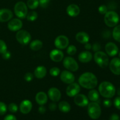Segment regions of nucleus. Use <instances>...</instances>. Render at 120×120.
Instances as JSON below:
<instances>
[{
  "mask_svg": "<svg viewBox=\"0 0 120 120\" xmlns=\"http://www.w3.org/2000/svg\"><path fill=\"white\" fill-rule=\"evenodd\" d=\"M49 57L53 62H60L64 59V53L60 49H55L50 52Z\"/></svg>",
  "mask_w": 120,
  "mask_h": 120,
  "instance_id": "17",
  "label": "nucleus"
},
{
  "mask_svg": "<svg viewBox=\"0 0 120 120\" xmlns=\"http://www.w3.org/2000/svg\"><path fill=\"white\" fill-rule=\"evenodd\" d=\"M50 75L53 77H56V76H59L60 73V70L59 68H57V67H53V68H51L50 69Z\"/></svg>",
  "mask_w": 120,
  "mask_h": 120,
  "instance_id": "32",
  "label": "nucleus"
},
{
  "mask_svg": "<svg viewBox=\"0 0 120 120\" xmlns=\"http://www.w3.org/2000/svg\"><path fill=\"white\" fill-rule=\"evenodd\" d=\"M76 39L79 43L82 44H85L89 42L90 40V36L89 34L86 32L81 31L76 34Z\"/></svg>",
  "mask_w": 120,
  "mask_h": 120,
  "instance_id": "22",
  "label": "nucleus"
},
{
  "mask_svg": "<svg viewBox=\"0 0 120 120\" xmlns=\"http://www.w3.org/2000/svg\"><path fill=\"white\" fill-rule=\"evenodd\" d=\"M29 43V48L33 51H38L43 47V43L41 40H34Z\"/></svg>",
  "mask_w": 120,
  "mask_h": 120,
  "instance_id": "25",
  "label": "nucleus"
},
{
  "mask_svg": "<svg viewBox=\"0 0 120 120\" xmlns=\"http://www.w3.org/2000/svg\"><path fill=\"white\" fill-rule=\"evenodd\" d=\"M109 68L110 70L114 75L120 76V57H114L109 62Z\"/></svg>",
  "mask_w": 120,
  "mask_h": 120,
  "instance_id": "11",
  "label": "nucleus"
},
{
  "mask_svg": "<svg viewBox=\"0 0 120 120\" xmlns=\"http://www.w3.org/2000/svg\"><path fill=\"white\" fill-rule=\"evenodd\" d=\"M13 18V13L7 8L0 9V22H6L10 21Z\"/></svg>",
  "mask_w": 120,
  "mask_h": 120,
  "instance_id": "18",
  "label": "nucleus"
},
{
  "mask_svg": "<svg viewBox=\"0 0 120 120\" xmlns=\"http://www.w3.org/2000/svg\"><path fill=\"white\" fill-rule=\"evenodd\" d=\"M26 5L30 9H35L39 5V0H28Z\"/></svg>",
  "mask_w": 120,
  "mask_h": 120,
  "instance_id": "29",
  "label": "nucleus"
},
{
  "mask_svg": "<svg viewBox=\"0 0 120 120\" xmlns=\"http://www.w3.org/2000/svg\"><path fill=\"white\" fill-rule=\"evenodd\" d=\"M54 44L57 49L63 50L69 45V39L65 35H59L55 39Z\"/></svg>",
  "mask_w": 120,
  "mask_h": 120,
  "instance_id": "9",
  "label": "nucleus"
},
{
  "mask_svg": "<svg viewBox=\"0 0 120 120\" xmlns=\"http://www.w3.org/2000/svg\"><path fill=\"white\" fill-rule=\"evenodd\" d=\"M111 36V32L110 30H106L103 32V37L105 38H110Z\"/></svg>",
  "mask_w": 120,
  "mask_h": 120,
  "instance_id": "47",
  "label": "nucleus"
},
{
  "mask_svg": "<svg viewBox=\"0 0 120 120\" xmlns=\"http://www.w3.org/2000/svg\"><path fill=\"white\" fill-rule=\"evenodd\" d=\"M98 92L102 97L105 98H111L116 93L114 86L110 82L104 81L101 82L98 86Z\"/></svg>",
  "mask_w": 120,
  "mask_h": 120,
  "instance_id": "2",
  "label": "nucleus"
},
{
  "mask_svg": "<svg viewBox=\"0 0 120 120\" xmlns=\"http://www.w3.org/2000/svg\"><path fill=\"white\" fill-rule=\"evenodd\" d=\"M87 105V112L89 117L93 120L99 118L101 114V109L99 104L97 102L91 101Z\"/></svg>",
  "mask_w": 120,
  "mask_h": 120,
  "instance_id": "5",
  "label": "nucleus"
},
{
  "mask_svg": "<svg viewBox=\"0 0 120 120\" xmlns=\"http://www.w3.org/2000/svg\"><path fill=\"white\" fill-rule=\"evenodd\" d=\"M48 96L53 102H58L60 100L62 94L60 91L56 87H51L48 91Z\"/></svg>",
  "mask_w": 120,
  "mask_h": 120,
  "instance_id": "14",
  "label": "nucleus"
},
{
  "mask_svg": "<svg viewBox=\"0 0 120 120\" xmlns=\"http://www.w3.org/2000/svg\"><path fill=\"white\" fill-rule=\"evenodd\" d=\"M63 64L64 68L70 71H76L79 66L77 61L71 56H67L63 59Z\"/></svg>",
  "mask_w": 120,
  "mask_h": 120,
  "instance_id": "8",
  "label": "nucleus"
},
{
  "mask_svg": "<svg viewBox=\"0 0 120 120\" xmlns=\"http://www.w3.org/2000/svg\"><path fill=\"white\" fill-rule=\"evenodd\" d=\"M98 12L101 15H105L108 11V7L105 5H101L98 7Z\"/></svg>",
  "mask_w": 120,
  "mask_h": 120,
  "instance_id": "36",
  "label": "nucleus"
},
{
  "mask_svg": "<svg viewBox=\"0 0 120 120\" xmlns=\"http://www.w3.org/2000/svg\"><path fill=\"white\" fill-rule=\"evenodd\" d=\"M94 59L96 64L100 68H106L109 64V57L106 53L103 51H98L95 52L94 55Z\"/></svg>",
  "mask_w": 120,
  "mask_h": 120,
  "instance_id": "4",
  "label": "nucleus"
},
{
  "mask_svg": "<svg viewBox=\"0 0 120 120\" xmlns=\"http://www.w3.org/2000/svg\"><path fill=\"white\" fill-rule=\"evenodd\" d=\"M8 109L11 112L15 113V112H17L18 110V105L15 103H11L8 105Z\"/></svg>",
  "mask_w": 120,
  "mask_h": 120,
  "instance_id": "33",
  "label": "nucleus"
},
{
  "mask_svg": "<svg viewBox=\"0 0 120 120\" xmlns=\"http://www.w3.org/2000/svg\"><path fill=\"white\" fill-rule=\"evenodd\" d=\"M32 109V103L29 100H24L20 104V111L23 114H27L29 113Z\"/></svg>",
  "mask_w": 120,
  "mask_h": 120,
  "instance_id": "19",
  "label": "nucleus"
},
{
  "mask_svg": "<svg viewBox=\"0 0 120 120\" xmlns=\"http://www.w3.org/2000/svg\"><path fill=\"white\" fill-rule=\"evenodd\" d=\"M66 12L68 15L71 17H76L79 15L80 9L79 7L75 4H71L68 6L66 8Z\"/></svg>",
  "mask_w": 120,
  "mask_h": 120,
  "instance_id": "20",
  "label": "nucleus"
},
{
  "mask_svg": "<svg viewBox=\"0 0 120 120\" xmlns=\"http://www.w3.org/2000/svg\"><path fill=\"white\" fill-rule=\"evenodd\" d=\"M38 15L36 12L30 11L29 13H28L26 16V18L28 21L33 22V21H35L38 18Z\"/></svg>",
  "mask_w": 120,
  "mask_h": 120,
  "instance_id": "30",
  "label": "nucleus"
},
{
  "mask_svg": "<svg viewBox=\"0 0 120 120\" xmlns=\"http://www.w3.org/2000/svg\"><path fill=\"white\" fill-rule=\"evenodd\" d=\"M47 74V69L43 66H39L34 71V75L38 79H43Z\"/></svg>",
  "mask_w": 120,
  "mask_h": 120,
  "instance_id": "24",
  "label": "nucleus"
},
{
  "mask_svg": "<svg viewBox=\"0 0 120 120\" xmlns=\"http://www.w3.org/2000/svg\"><path fill=\"white\" fill-rule=\"evenodd\" d=\"M112 36L115 41L120 43V25H117L114 28Z\"/></svg>",
  "mask_w": 120,
  "mask_h": 120,
  "instance_id": "28",
  "label": "nucleus"
},
{
  "mask_svg": "<svg viewBox=\"0 0 120 120\" xmlns=\"http://www.w3.org/2000/svg\"><path fill=\"white\" fill-rule=\"evenodd\" d=\"M38 111L40 114H43L45 113V112L46 111V107L44 105H42L39 107Z\"/></svg>",
  "mask_w": 120,
  "mask_h": 120,
  "instance_id": "44",
  "label": "nucleus"
},
{
  "mask_svg": "<svg viewBox=\"0 0 120 120\" xmlns=\"http://www.w3.org/2000/svg\"><path fill=\"white\" fill-rule=\"evenodd\" d=\"M14 13L15 15L19 19L26 18L28 14V7L23 1H19L14 6Z\"/></svg>",
  "mask_w": 120,
  "mask_h": 120,
  "instance_id": "6",
  "label": "nucleus"
},
{
  "mask_svg": "<svg viewBox=\"0 0 120 120\" xmlns=\"http://www.w3.org/2000/svg\"><path fill=\"white\" fill-rule=\"evenodd\" d=\"M7 105L4 103L0 101V116H3L7 112Z\"/></svg>",
  "mask_w": 120,
  "mask_h": 120,
  "instance_id": "35",
  "label": "nucleus"
},
{
  "mask_svg": "<svg viewBox=\"0 0 120 120\" xmlns=\"http://www.w3.org/2000/svg\"><path fill=\"white\" fill-rule=\"evenodd\" d=\"M112 104V101H111V100H110V98H107V99H105V100H104V101H103V105H104V106L105 107H111Z\"/></svg>",
  "mask_w": 120,
  "mask_h": 120,
  "instance_id": "41",
  "label": "nucleus"
},
{
  "mask_svg": "<svg viewBox=\"0 0 120 120\" xmlns=\"http://www.w3.org/2000/svg\"><path fill=\"white\" fill-rule=\"evenodd\" d=\"M48 96L44 91H39L35 96V100L36 103L40 105H44L48 102Z\"/></svg>",
  "mask_w": 120,
  "mask_h": 120,
  "instance_id": "23",
  "label": "nucleus"
},
{
  "mask_svg": "<svg viewBox=\"0 0 120 120\" xmlns=\"http://www.w3.org/2000/svg\"><path fill=\"white\" fill-rule=\"evenodd\" d=\"M16 39L21 45L25 46L29 44L32 39L31 35L24 29H20L16 34Z\"/></svg>",
  "mask_w": 120,
  "mask_h": 120,
  "instance_id": "7",
  "label": "nucleus"
},
{
  "mask_svg": "<svg viewBox=\"0 0 120 120\" xmlns=\"http://www.w3.org/2000/svg\"><path fill=\"white\" fill-rule=\"evenodd\" d=\"M104 21L107 26L112 28L118 25L120 21V16L114 11H108L104 15Z\"/></svg>",
  "mask_w": 120,
  "mask_h": 120,
  "instance_id": "3",
  "label": "nucleus"
},
{
  "mask_svg": "<svg viewBox=\"0 0 120 120\" xmlns=\"http://www.w3.org/2000/svg\"><path fill=\"white\" fill-rule=\"evenodd\" d=\"M93 59V55L89 50H84L80 53L78 56V59L83 63H89Z\"/></svg>",
  "mask_w": 120,
  "mask_h": 120,
  "instance_id": "21",
  "label": "nucleus"
},
{
  "mask_svg": "<svg viewBox=\"0 0 120 120\" xmlns=\"http://www.w3.org/2000/svg\"><path fill=\"white\" fill-rule=\"evenodd\" d=\"M117 94H118L119 96H120V87L118 89V90H117Z\"/></svg>",
  "mask_w": 120,
  "mask_h": 120,
  "instance_id": "49",
  "label": "nucleus"
},
{
  "mask_svg": "<svg viewBox=\"0 0 120 120\" xmlns=\"http://www.w3.org/2000/svg\"><path fill=\"white\" fill-rule=\"evenodd\" d=\"M100 93L95 89H91L88 93L87 98L92 102H97L99 100Z\"/></svg>",
  "mask_w": 120,
  "mask_h": 120,
  "instance_id": "26",
  "label": "nucleus"
},
{
  "mask_svg": "<svg viewBox=\"0 0 120 120\" xmlns=\"http://www.w3.org/2000/svg\"><path fill=\"white\" fill-rule=\"evenodd\" d=\"M80 90V86L79 85V84L73 82L69 84L66 90V93L68 96L70 97H73L79 93Z\"/></svg>",
  "mask_w": 120,
  "mask_h": 120,
  "instance_id": "12",
  "label": "nucleus"
},
{
  "mask_svg": "<svg viewBox=\"0 0 120 120\" xmlns=\"http://www.w3.org/2000/svg\"><path fill=\"white\" fill-rule=\"evenodd\" d=\"M50 0H39L40 7L42 8H46L49 5Z\"/></svg>",
  "mask_w": 120,
  "mask_h": 120,
  "instance_id": "37",
  "label": "nucleus"
},
{
  "mask_svg": "<svg viewBox=\"0 0 120 120\" xmlns=\"http://www.w3.org/2000/svg\"><path fill=\"white\" fill-rule=\"evenodd\" d=\"M24 79L26 82H31L34 79V75L30 72L26 73L24 76Z\"/></svg>",
  "mask_w": 120,
  "mask_h": 120,
  "instance_id": "38",
  "label": "nucleus"
},
{
  "mask_svg": "<svg viewBox=\"0 0 120 120\" xmlns=\"http://www.w3.org/2000/svg\"><path fill=\"white\" fill-rule=\"evenodd\" d=\"M57 104L55 103V102H53V103H51L49 104V109L50 111H54L57 109Z\"/></svg>",
  "mask_w": 120,
  "mask_h": 120,
  "instance_id": "43",
  "label": "nucleus"
},
{
  "mask_svg": "<svg viewBox=\"0 0 120 120\" xmlns=\"http://www.w3.org/2000/svg\"><path fill=\"white\" fill-rule=\"evenodd\" d=\"M105 50L108 56L114 57L118 53L119 49L117 45L114 42H108L105 46Z\"/></svg>",
  "mask_w": 120,
  "mask_h": 120,
  "instance_id": "15",
  "label": "nucleus"
},
{
  "mask_svg": "<svg viewBox=\"0 0 120 120\" xmlns=\"http://www.w3.org/2000/svg\"><path fill=\"white\" fill-rule=\"evenodd\" d=\"M85 45H84V48L86 50H90L91 49V48H92V45H91L90 43H89V42L88 43H85Z\"/></svg>",
  "mask_w": 120,
  "mask_h": 120,
  "instance_id": "48",
  "label": "nucleus"
},
{
  "mask_svg": "<svg viewBox=\"0 0 120 120\" xmlns=\"http://www.w3.org/2000/svg\"><path fill=\"white\" fill-rule=\"evenodd\" d=\"M118 55H119V57L120 58V50H119V52H118Z\"/></svg>",
  "mask_w": 120,
  "mask_h": 120,
  "instance_id": "50",
  "label": "nucleus"
},
{
  "mask_svg": "<svg viewBox=\"0 0 120 120\" xmlns=\"http://www.w3.org/2000/svg\"><path fill=\"white\" fill-rule=\"evenodd\" d=\"M4 120H17V119H16V117L15 116H14V115L9 114L5 116V117Z\"/></svg>",
  "mask_w": 120,
  "mask_h": 120,
  "instance_id": "45",
  "label": "nucleus"
},
{
  "mask_svg": "<svg viewBox=\"0 0 120 120\" xmlns=\"http://www.w3.org/2000/svg\"><path fill=\"white\" fill-rule=\"evenodd\" d=\"M58 108L61 112L64 113L69 112L71 110V106L70 104L66 101H62L60 102L58 104Z\"/></svg>",
  "mask_w": 120,
  "mask_h": 120,
  "instance_id": "27",
  "label": "nucleus"
},
{
  "mask_svg": "<svg viewBox=\"0 0 120 120\" xmlns=\"http://www.w3.org/2000/svg\"><path fill=\"white\" fill-rule=\"evenodd\" d=\"M114 105L115 107L120 110V96L116 97L114 100Z\"/></svg>",
  "mask_w": 120,
  "mask_h": 120,
  "instance_id": "39",
  "label": "nucleus"
},
{
  "mask_svg": "<svg viewBox=\"0 0 120 120\" xmlns=\"http://www.w3.org/2000/svg\"><path fill=\"white\" fill-rule=\"evenodd\" d=\"M11 56V54L9 52H8V50L6 51L4 53L2 54V57L5 60H8L10 59Z\"/></svg>",
  "mask_w": 120,
  "mask_h": 120,
  "instance_id": "42",
  "label": "nucleus"
},
{
  "mask_svg": "<svg viewBox=\"0 0 120 120\" xmlns=\"http://www.w3.org/2000/svg\"><path fill=\"white\" fill-rule=\"evenodd\" d=\"M91 49H93L94 52H96L100 51L101 49V45L99 43H95L93 45Z\"/></svg>",
  "mask_w": 120,
  "mask_h": 120,
  "instance_id": "40",
  "label": "nucleus"
},
{
  "mask_svg": "<svg viewBox=\"0 0 120 120\" xmlns=\"http://www.w3.org/2000/svg\"><path fill=\"white\" fill-rule=\"evenodd\" d=\"M8 28L9 30L12 32H17L21 29L23 26V23L21 19L19 18H12L10 21H8Z\"/></svg>",
  "mask_w": 120,
  "mask_h": 120,
  "instance_id": "10",
  "label": "nucleus"
},
{
  "mask_svg": "<svg viewBox=\"0 0 120 120\" xmlns=\"http://www.w3.org/2000/svg\"><path fill=\"white\" fill-rule=\"evenodd\" d=\"M79 84L86 89H93L98 84V79L94 74L91 72H85L82 74L79 78Z\"/></svg>",
  "mask_w": 120,
  "mask_h": 120,
  "instance_id": "1",
  "label": "nucleus"
},
{
  "mask_svg": "<svg viewBox=\"0 0 120 120\" xmlns=\"http://www.w3.org/2000/svg\"><path fill=\"white\" fill-rule=\"evenodd\" d=\"M61 81L65 84H69L73 83L75 80V76L71 71L69 70H63L60 75Z\"/></svg>",
  "mask_w": 120,
  "mask_h": 120,
  "instance_id": "13",
  "label": "nucleus"
},
{
  "mask_svg": "<svg viewBox=\"0 0 120 120\" xmlns=\"http://www.w3.org/2000/svg\"><path fill=\"white\" fill-rule=\"evenodd\" d=\"M74 102L77 106L81 107L87 106L89 103L87 97L84 94L79 93L74 97Z\"/></svg>",
  "mask_w": 120,
  "mask_h": 120,
  "instance_id": "16",
  "label": "nucleus"
},
{
  "mask_svg": "<svg viewBox=\"0 0 120 120\" xmlns=\"http://www.w3.org/2000/svg\"><path fill=\"white\" fill-rule=\"evenodd\" d=\"M7 51V46L5 42L2 39H0V53H2Z\"/></svg>",
  "mask_w": 120,
  "mask_h": 120,
  "instance_id": "34",
  "label": "nucleus"
},
{
  "mask_svg": "<svg viewBox=\"0 0 120 120\" xmlns=\"http://www.w3.org/2000/svg\"><path fill=\"white\" fill-rule=\"evenodd\" d=\"M67 53L69 55V56H73L77 52V48L75 45H69L67 48Z\"/></svg>",
  "mask_w": 120,
  "mask_h": 120,
  "instance_id": "31",
  "label": "nucleus"
},
{
  "mask_svg": "<svg viewBox=\"0 0 120 120\" xmlns=\"http://www.w3.org/2000/svg\"><path fill=\"white\" fill-rule=\"evenodd\" d=\"M110 120H120V117L117 114H112L110 117Z\"/></svg>",
  "mask_w": 120,
  "mask_h": 120,
  "instance_id": "46",
  "label": "nucleus"
}]
</instances>
